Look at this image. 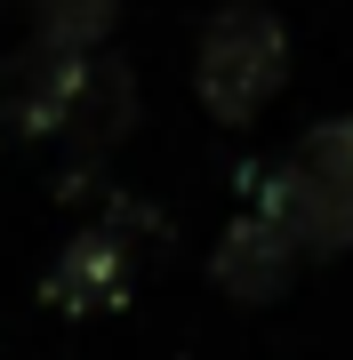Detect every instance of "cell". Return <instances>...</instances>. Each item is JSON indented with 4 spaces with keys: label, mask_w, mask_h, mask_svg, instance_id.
<instances>
[{
    "label": "cell",
    "mask_w": 353,
    "mask_h": 360,
    "mask_svg": "<svg viewBox=\"0 0 353 360\" xmlns=\"http://www.w3.org/2000/svg\"><path fill=\"white\" fill-rule=\"evenodd\" d=\"M113 16L120 0H32V40H49L65 56H97L113 40Z\"/></svg>",
    "instance_id": "52a82bcc"
},
{
    "label": "cell",
    "mask_w": 353,
    "mask_h": 360,
    "mask_svg": "<svg viewBox=\"0 0 353 360\" xmlns=\"http://www.w3.org/2000/svg\"><path fill=\"white\" fill-rule=\"evenodd\" d=\"M40 296H49L56 312H105V304H120V296H129V240H120L113 224L73 232V240L56 248Z\"/></svg>",
    "instance_id": "3957f363"
},
{
    "label": "cell",
    "mask_w": 353,
    "mask_h": 360,
    "mask_svg": "<svg viewBox=\"0 0 353 360\" xmlns=\"http://www.w3.org/2000/svg\"><path fill=\"white\" fill-rule=\"evenodd\" d=\"M289 160H297L305 176H314L321 193H329V200H337L345 217H353V112L321 120V129L305 136V144H297V153H289Z\"/></svg>",
    "instance_id": "ba28073f"
},
{
    "label": "cell",
    "mask_w": 353,
    "mask_h": 360,
    "mask_svg": "<svg viewBox=\"0 0 353 360\" xmlns=\"http://www.w3.org/2000/svg\"><path fill=\"white\" fill-rule=\"evenodd\" d=\"M257 217L281 232L297 257H337V248H353V217L337 200L321 193L314 176H305L297 160H281L273 176H265V193H257Z\"/></svg>",
    "instance_id": "277c9868"
},
{
    "label": "cell",
    "mask_w": 353,
    "mask_h": 360,
    "mask_svg": "<svg viewBox=\"0 0 353 360\" xmlns=\"http://www.w3.org/2000/svg\"><path fill=\"white\" fill-rule=\"evenodd\" d=\"M80 65H89V56H65V49H49V40L16 49L8 65H0V129H16V136L65 129V104L80 89Z\"/></svg>",
    "instance_id": "7a4b0ae2"
},
{
    "label": "cell",
    "mask_w": 353,
    "mask_h": 360,
    "mask_svg": "<svg viewBox=\"0 0 353 360\" xmlns=\"http://www.w3.org/2000/svg\"><path fill=\"white\" fill-rule=\"evenodd\" d=\"M209 272H217V288H225V296H241V304H273V296L297 281V248H289L281 232L265 224L257 208H249L241 224H225V240H217Z\"/></svg>",
    "instance_id": "8992f818"
},
{
    "label": "cell",
    "mask_w": 353,
    "mask_h": 360,
    "mask_svg": "<svg viewBox=\"0 0 353 360\" xmlns=\"http://www.w3.org/2000/svg\"><path fill=\"white\" fill-rule=\"evenodd\" d=\"M129 129H137V72L120 65V56L97 49L89 65H80V89H73L65 129H56V136H65L73 153H113Z\"/></svg>",
    "instance_id": "5b68a950"
},
{
    "label": "cell",
    "mask_w": 353,
    "mask_h": 360,
    "mask_svg": "<svg viewBox=\"0 0 353 360\" xmlns=\"http://www.w3.org/2000/svg\"><path fill=\"white\" fill-rule=\"evenodd\" d=\"M281 80H289L281 16L265 8V0H225L209 16V32H201V56H193V89L209 104V120H225V129L257 120L265 104L281 96Z\"/></svg>",
    "instance_id": "6da1fadb"
}]
</instances>
